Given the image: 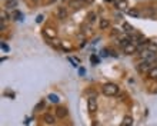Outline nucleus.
<instances>
[{
  "instance_id": "1",
  "label": "nucleus",
  "mask_w": 157,
  "mask_h": 126,
  "mask_svg": "<svg viewBox=\"0 0 157 126\" xmlns=\"http://www.w3.org/2000/svg\"><path fill=\"white\" fill-rule=\"evenodd\" d=\"M102 92L104 96H116L119 93V86L116 83H104L102 88Z\"/></svg>"
},
{
  "instance_id": "2",
  "label": "nucleus",
  "mask_w": 157,
  "mask_h": 126,
  "mask_svg": "<svg viewBox=\"0 0 157 126\" xmlns=\"http://www.w3.org/2000/svg\"><path fill=\"white\" fill-rule=\"evenodd\" d=\"M154 66H156L154 63H150V62H146V60H143L139 66H137V70H139L140 73H146V72L149 73L150 70H151V69H153V68H154Z\"/></svg>"
},
{
  "instance_id": "3",
  "label": "nucleus",
  "mask_w": 157,
  "mask_h": 126,
  "mask_svg": "<svg viewBox=\"0 0 157 126\" xmlns=\"http://www.w3.org/2000/svg\"><path fill=\"white\" fill-rule=\"evenodd\" d=\"M87 110L90 113L97 112V100H96V97H89L87 99Z\"/></svg>"
},
{
  "instance_id": "4",
  "label": "nucleus",
  "mask_w": 157,
  "mask_h": 126,
  "mask_svg": "<svg viewBox=\"0 0 157 126\" xmlns=\"http://www.w3.org/2000/svg\"><path fill=\"white\" fill-rule=\"evenodd\" d=\"M43 36L47 37L49 40H53V39H56L57 33H56V30H54L53 27H44V29H43Z\"/></svg>"
},
{
  "instance_id": "5",
  "label": "nucleus",
  "mask_w": 157,
  "mask_h": 126,
  "mask_svg": "<svg viewBox=\"0 0 157 126\" xmlns=\"http://www.w3.org/2000/svg\"><path fill=\"white\" fill-rule=\"evenodd\" d=\"M136 50H137V46H136L134 43H131V42H130L127 46L123 47V52L126 54H133V53H136Z\"/></svg>"
},
{
  "instance_id": "6",
  "label": "nucleus",
  "mask_w": 157,
  "mask_h": 126,
  "mask_svg": "<svg viewBox=\"0 0 157 126\" xmlns=\"http://www.w3.org/2000/svg\"><path fill=\"white\" fill-rule=\"evenodd\" d=\"M43 120L46 125H54L56 123V115H52V113H46L43 116Z\"/></svg>"
},
{
  "instance_id": "7",
  "label": "nucleus",
  "mask_w": 157,
  "mask_h": 126,
  "mask_svg": "<svg viewBox=\"0 0 157 126\" xmlns=\"http://www.w3.org/2000/svg\"><path fill=\"white\" fill-rule=\"evenodd\" d=\"M67 109L63 108V106H59V108L56 109V118H60V119H63V118H66L67 116Z\"/></svg>"
},
{
  "instance_id": "8",
  "label": "nucleus",
  "mask_w": 157,
  "mask_h": 126,
  "mask_svg": "<svg viewBox=\"0 0 157 126\" xmlns=\"http://www.w3.org/2000/svg\"><path fill=\"white\" fill-rule=\"evenodd\" d=\"M83 4H84L83 0H71V1L69 3V6L73 9V10H79L80 7H83Z\"/></svg>"
},
{
  "instance_id": "9",
  "label": "nucleus",
  "mask_w": 157,
  "mask_h": 126,
  "mask_svg": "<svg viewBox=\"0 0 157 126\" xmlns=\"http://www.w3.org/2000/svg\"><path fill=\"white\" fill-rule=\"evenodd\" d=\"M67 15H69V13H67V9H66V7H63V6H62V7H59V9H57V17H59V19H62V20H63V19L67 17Z\"/></svg>"
},
{
  "instance_id": "10",
  "label": "nucleus",
  "mask_w": 157,
  "mask_h": 126,
  "mask_svg": "<svg viewBox=\"0 0 157 126\" xmlns=\"http://www.w3.org/2000/svg\"><path fill=\"white\" fill-rule=\"evenodd\" d=\"M116 7H117L119 10H127L129 3H127V0H117V1H116Z\"/></svg>"
},
{
  "instance_id": "11",
  "label": "nucleus",
  "mask_w": 157,
  "mask_h": 126,
  "mask_svg": "<svg viewBox=\"0 0 157 126\" xmlns=\"http://www.w3.org/2000/svg\"><path fill=\"white\" fill-rule=\"evenodd\" d=\"M99 27H100V30H106V29H109V27H110V20H109V19H100V22H99Z\"/></svg>"
},
{
  "instance_id": "12",
  "label": "nucleus",
  "mask_w": 157,
  "mask_h": 126,
  "mask_svg": "<svg viewBox=\"0 0 157 126\" xmlns=\"http://www.w3.org/2000/svg\"><path fill=\"white\" fill-rule=\"evenodd\" d=\"M131 125H133V118H131L130 115L124 116L122 120V126H131Z\"/></svg>"
},
{
  "instance_id": "13",
  "label": "nucleus",
  "mask_w": 157,
  "mask_h": 126,
  "mask_svg": "<svg viewBox=\"0 0 157 126\" xmlns=\"http://www.w3.org/2000/svg\"><path fill=\"white\" fill-rule=\"evenodd\" d=\"M4 7H9V9L17 7V0H7V1L4 3Z\"/></svg>"
},
{
  "instance_id": "14",
  "label": "nucleus",
  "mask_w": 157,
  "mask_h": 126,
  "mask_svg": "<svg viewBox=\"0 0 157 126\" xmlns=\"http://www.w3.org/2000/svg\"><path fill=\"white\" fill-rule=\"evenodd\" d=\"M50 45H52L54 49H60V47H62V42H60L57 37H56V39H53V40H50Z\"/></svg>"
},
{
  "instance_id": "15",
  "label": "nucleus",
  "mask_w": 157,
  "mask_h": 126,
  "mask_svg": "<svg viewBox=\"0 0 157 126\" xmlns=\"http://www.w3.org/2000/svg\"><path fill=\"white\" fill-rule=\"evenodd\" d=\"M147 74H149V77H150V79H157V65L153 68V69H151V70H150V72L147 73Z\"/></svg>"
},
{
  "instance_id": "16",
  "label": "nucleus",
  "mask_w": 157,
  "mask_h": 126,
  "mask_svg": "<svg viewBox=\"0 0 157 126\" xmlns=\"http://www.w3.org/2000/svg\"><path fill=\"white\" fill-rule=\"evenodd\" d=\"M49 100H50L52 103H59L60 99H59V96H57L56 93H50V95H49Z\"/></svg>"
},
{
  "instance_id": "17",
  "label": "nucleus",
  "mask_w": 157,
  "mask_h": 126,
  "mask_svg": "<svg viewBox=\"0 0 157 126\" xmlns=\"http://www.w3.org/2000/svg\"><path fill=\"white\" fill-rule=\"evenodd\" d=\"M127 15H129V16H133V17H139L140 16L139 10H136V9H130V10H127Z\"/></svg>"
},
{
  "instance_id": "18",
  "label": "nucleus",
  "mask_w": 157,
  "mask_h": 126,
  "mask_svg": "<svg viewBox=\"0 0 157 126\" xmlns=\"http://www.w3.org/2000/svg\"><path fill=\"white\" fill-rule=\"evenodd\" d=\"M123 30L127 32V33H130V32H133V26L129 24V23H123Z\"/></svg>"
},
{
  "instance_id": "19",
  "label": "nucleus",
  "mask_w": 157,
  "mask_h": 126,
  "mask_svg": "<svg viewBox=\"0 0 157 126\" xmlns=\"http://www.w3.org/2000/svg\"><path fill=\"white\" fill-rule=\"evenodd\" d=\"M12 17L15 19V20H21V17H23V15L19 12V10H15L13 12V15H12Z\"/></svg>"
},
{
  "instance_id": "20",
  "label": "nucleus",
  "mask_w": 157,
  "mask_h": 126,
  "mask_svg": "<svg viewBox=\"0 0 157 126\" xmlns=\"http://www.w3.org/2000/svg\"><path fill=\"white\" fill-rule=\"evenodd\" d=\"M62 47H63L64 50H71V45H70L69 42H66V40L62 42Z\"/></svg>"
},
{
  "instance_id": "21",
  "label": "nucleus",
  "mask_w": 157,
  "mask_h": 126,
  "mask_svg": "<svg viewBox=\"0 0 157 126\" xmlns=\"http://www.w3.org/2000/svg\"><path fill=\"white\" fill-rule=\"evenodd\" d=\"M90 60H91V63H93V65H97V63L100 62V59H99L96 54H91V56H90Z\"/></svg>"
},
{
  "instance_id": "22",
  "label": "nucleus",
  "mask_w": 157,
  "mask_h": 126,
  "mask_svg": "<svg viewBox=\"0 0 157 126\" xmlns=\"http://www.w3.org/2000/svg\"><path fill=\"white\" fill-rule=\"evenodd\" d=\"M87 19H89V22L93 23V22L96 20V13H94V12H90V13L87 15Z\"/></svg>"
},
{
  "instance_id": "23",
  "label": "nucleus",
  "mask_w": 157,
  "mask_h": 126,
  "mask_svg": "<svg viewBox=\"0 0 157 126\" xmlns=\"http://www.w3.org/2000/svg\"><path fill=\"white\" fill-rule=\"evenodd\" d=\"M1 50H3V52H9V46H7L4 42H1Z\"/></svg>"
},
{
  "instance_id": "24",
  "label": "nucleus",
  "mask_w": 157,
  "mask_h": 126,
  "mask_svg": "<svg viewBox=\"0 0 157 126\" xmlns=\"http://www.w3.org/2000/svg\"><path fill=\"white\" fill-rule=\"evenodd\" d=\"M36 22H37V23H41V22H43V16H41V15H39V16L36 17Z\"/></svg>"
},
{
  "instance_id": "25",
  "label": "nucleus",
  "mask_w": 157,
  "mask_h": 126,
  "mask_svg": "<svg viewBox=\"0 0 157 126\" xmlns=\"http://www.w3.org/2000/svg\"><path fill=\"white\" fill-rule=\"evenodd\" d=\"M0 15H1V20H3V22L7 19V15H4V10H1V13H0Z\"/></svg>"
},
{
  "instance_id": "26",
  "label": "nucleus",
  "mask_w": 157,
  "mask_h": 126,
  "mask_svg": "<svg viewBox=\"0 0 157 126\" xmlns=\"http://www.w3.org/2000/svg\"><path fill=\"white\" fill-rule=\"evenodd\" d=\"M93 126H99V123H97V120H93Z\"/></svg>"
},
{
  "instance_id": "27",
  "label": "nucleus",
  "mask_w": 157,
  "mask_h": 126,
  "mask_svg": "<svg viewBox=\"0 0 157 126\" xmlns=\"http://www.w3.org/2000/svg\"><path fill=\"white\" fill-rule=\"evenodd\" d=\"M83 1H84V3H90L91 0H83Z\"/></svg>"
},
{
  "instance_id": "28",
  "label": "nucleus",
  "mask_w": 157,
  "mask_h": 126,
  "mask_svg": "<svg viewBox=\"0 0 157 126\" xmlns=\"http://www.w3.org/2000/svg\"><path fill=\"white\" fill-rule=\"evenodd\" d=\"M106 1H113V0H106Z\"/></svg>"
}]
</instances>
